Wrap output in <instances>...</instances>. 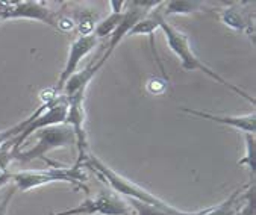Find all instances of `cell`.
I'll use <instances>...</instances> for the list:
<instances>
[{
  "label": "cell",
  "instance_id": "cell-3",
  "mask_svg": "<svg viewBox=\"0 0 256 215\" xmlns=\"http://www.w3.org/2000/svg\"><path fill=\"white\" fill-rule=\"evenodd\" d=\"M35 141L36 142L29 150L17 152L12 158L23 160V162H29V160H34V159H44L46 162L52 167H61V164L47 159L46 153L52 152L55 148H62V147H76L74 130L67 123L40 129L38 132H35Z\"/></svg>",
  "mask_w": 256,
  "mask_h": 215
},
{
  "label": "cell",
  "instance_id": "cell-9",
  "mask_svg": "<svg viewBox=\"0 0 256 215\" xmlns=\"http://www.w3.org/2000/svg\"><path fill=\"white\" fill-rule=\"evenodd\" d=\"M212 12V10L198 0H172V2L161 4V12L164 18L167 16H179V14H194V12Z\"/></svg>",
  "mask_w": 256,
  "mask_h": 215
},
{
  "label": "cell",
  "instance_id": "cell-15",
  "mask_svg": "<svg viewBox=\"0 0 256 215\" xmlns=\"http://www.w3.org/2000/svg\"><path fill=\"white\" fill-rule=\"evenodd\" d=\"M16 190H17L16 186H14V188H11V190L6 192V196L4 197V200H0V215H6L8 204H10V202H11V198H12V196H14Z\"/></svg>",
  "mask_w": 256,
  "mask_h": 215
},
{
  "label": "cell",
  "instance_id": "cell-14",
  "mask_svg": "<svg viewBox=\"0 0 256 215\" xmlns=\"http://www.w3.org/2000/svg\"><path fill=\"white\" fill-rule=\"evenodd\" d=\"M128 202L135 209L136 215H170L168 212L153 206V204H148V203H142L138 200H128Z\"/></svg>",
  "mask_w": 256,
  "mask_h": 215
},
{
  "label": "cell",
  "instance_id": "cell-4",
  "mask_svg": "<svg viewBox=\"0 0 256 215\" xmlns=\"http://www.w3.org/2000/svg\"><path fill=\"white\" fill-rule=\"evenodd\" d=\"M82 167H50L48 170L42 172H17L11 173V179L16 184V188L20 191H30L34 188L55 184V182H66L72 184L78 190H85L88 192V188L84 185V180H86L85 173L80 170Z\"/></svg>",
  "mask_w": 256,
  "mask_h": 215
},
{
  "label": "cell",
  "instance_id": "cell-1",
  "mask_svg": "<svg viewBox=\"0 0 256 215\" xmlns=\"http://www.w3.org/2000/svg\"><path fill=\"white\" fill-rule=\"evenodd\" d=\"M82 166H85L90 170H92L102 180L106 182L112 188L114 192H117L118 196H123V198L126 197L129 200H138V202H142V203L153 204V206H156V208L168 212L170 215H197V212H184V210H179L174 206H172L167 202H164L160 197H156L155 194L148 192L142 186L136 185L135 182L128 180L126 178H123L118 173H116L114 170H111L106 164H104L97 156H94L90 152L86 153L85 159L82 160Z\"/></svg>",
  "mask_w": 256,
  "mask_h": 215
},
{
  "label": "cell",
  "instance_id": "cell-2",
  "mask_svg": "<svg viewBox=\"0 0 256 215\" xmlns=\"http://www.w3.org/2000/svg\"><path fill=\"white\" fill-rule=\"evenodd\" d=\"M160 28L162 29V32H164V35H166V38H167L168 47L178 55V58H179V61H180V64H182V68H184L185 72L198 70V72H202L203 74H206V76H210L211 79H214L216 82L222 84L223 86L229 88L230 91L236 92L238 96L247 98L250 103H254V98H253L252 96H248L247 92H244L241 88H238L236 85L230 84V82L226 80L224 78H222L217 72H214L211 67H208L206 64H204V62L196 55V53L191 50L188 36H186L184 32L178 30L176 28H173V26L167 22V18H164V20L161 22Z\"/></svg>",
  "mask_w": 256,
  "mask_h": 215
},
{
  "label": "cell",
  "instance_id": "cell-13",
  "mask_svg": "<svg viewBox=\"0 0 256 215\" xmlns=\"http://www.w3.org/2000/svg\"><path fill=\"white\" fill-rule=\"evenodd\" d=\"M244 141H246V156L240 160V166L248 167V170L254 174V166H256V147H254V135L252 134H244Z\"/></svg>",
  "mask_w": 256,
  "mask_h": 215
},
{
  "label": "cell",
  "instance_id": "cell-5",
  "mask_svg": "<svg viewBox=\"0 0 256 215\" xmlns=\"http://www.w3.org/2000/svg\"><path fill=\"white\" fill-rule=\"evenodd\" d=\"M126 198L114 191H102L96 197H88L80 204L50 215H130Z\"/></svg>",
  "mask_w": 256,
  "mask_h": 215
},
{
  "label": "cell",
  "instance_id": "cell-12",
  "mask_svg": "<svg viewBox=\"0 0 256 215\" xmlns=\"http://www.w3.org/2000/svg\"><path fill=\"white\" fill-rule=\"evenodd\" d=\"M42 106H44V103L38 108V110L28 118V120H24V122H22V123H18L17 126H14V128H11V129H6V130H2L0 132V147H2L4 144H6L8 141H11V140H14L16 136H18L28 126H29V123L41 112V110H42Z\"/></svg>",
  "mask_w": 256,
  "mask_h": 215
},
{
  "label": "cell",
  "instance_id": "cell-11",
  "mask_svg": "<svg viewBox=\"0 0 256 215\" xmlns=\"http://www.w3.org/2000/svg\"><path fill=\"white\" fill-rule=\"evenodd\" d=\"M122 18H123V12H111L105 20H102L96 26L92 34L97 36V40H100V38H110L116 32L118 24L122 23Z\"/></svg>",
  "mask_w": 256,
  "mask_h": 215
},
{
  "label": "cell",
  "instance_id": "cell-7",
  "mask_svg": "<svg viewBox=\"0 0 256 215\" xmlns=\"http://www.w3.org/2000/svg\"><path fill=\"white\" fill-rule=\"evenodd\" d=\"M98 40L94 34H88V35H79L76 40H73L72 46H70V50H68V56H67V61H66V66L60 74V80L56 84V86L54 88V92L56 96L61 94L66 82L76 73L80 61L88 55L90 52H92L97 46Z\"/></svg>",
  "mask_w": 256,
  "mask_h": 215
},
{
  "label": "cell",
  "instance_id": "cell-17",
  "mask_svg": "<svg viewBox=\"0 0 256 215\" xmlns=\"http://www.w3.org/2000/svg\"><path fill=\"white\" fill-rule=\"evenodd\" d=\"M2 172H5V170H2V167H0V173H2Z\"/></svg>",
  "mask_w": 256,
  "mask_h": 215
},
{
  "label": "cell",
  "instance_id": "cell-8",
  "mask_svg": "<svg viewBox=\"0 0 256 215\" xmlns=\"http://www.w3.org/2000/svg\"><path fill=\"white\" fill-rule=\"evenodd\" d=\"M180 111L192 116V117H198V118H204L210 120L223 126H229L234 128L242 134H252L254 135L256 130V118H254V112H250L247 116H223V114H212L208 111H197V110H190V108H182Z\"/></svg>",
  "mask_w": 256,
  "mask_h": 215
},
{
  "label": "cell",
  "instance_id": "cell-10",
  "mask_svg": "<svg viewBox=\"0 0 256 215\" xmlns=\"http://www.w3.org/2000/svg\"><path fill=\"white\" fill-rule=\"evenodd\" d=\"M216 12L220 17V20L230 29L238 30V32L247 30V34H252V20H250L252 17L246 16L244 10H240L235 6H228V8L218 10Z\"/></svg>",
  "mask_w": 256,
  "mask_h": 215
},
{
  "label": "cell",
  "instance_id": "cell-6",
  "mask_svg": "<svg viewBox=\"0 0 256 215\" xmlns=\"http://www.w3.org/2000/svg\"><path fill=\"white\" fill-rule=\"evenodd\" d=\"M10 18L38 20L58 30L61 22L58 14L46 2H34V0H24V2H0V20H10Z\"/></svg>",
  "mask_w": 256,
  "mask_h": 215
},
{
  "label": "cell",
  "instance_id": "cell-16",
  "mask_svg": "<svg viewBox=\"0 0 256 215\" xmlns=\"http://www.w3.org/2000/svg\"><path fill=\"white\" fill-rule=\"evenodd\" d=\"M10 179H11V173H8L6 170L0 173V188H2V185H5Z\"/></svg>",
  "mask_w": 256,
  "mask_h": 215
}]
</instances>
